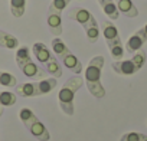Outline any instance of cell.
Masks as SVG:
<instances>
[{"mask_svg":"<svg viewBox=\"0 0 147 141\" xmlns=\"http://www.w3.org/2000/svg\"><path fill=\"white\" fill-rule=\"evenodd\" d=\"M104 63H105V59L104 56L98 55V56H94L87 69H85V84H87V88L90 91V94L95 98H104L105 97V89L101 84V74H102V68H104Z\"/></svg>","mask_w":147,"mask_h":141,"instance_id":"cell-1","label":"cell"},{"mask_svg":"<svg viewBox=\"0 0 147 141\" xmlns=\"http://www.w3.org/2000/svg\"><path fill=\"white\" fill-rule=\"evenodd\" d=\"M82 85H84V79L75 75L69 78L59 89L58 102H59L61 109L66 115H74V98H75V94L78 92V89H81Z\"/></svg>","mask_w":147,"mask_h":141,"instance_id":"cell-2","label":"cell"},{"mask_svg":"<svg viewBox=\"0 0 147 141\" xmlns=\"http://www.w3.org/2000/svg\"><path fill=\"white\" fill-rule=\"evenodd\" d=\"M16 63L19 66V69L23 72V75L26 78L30 79H45L46 78V70L42 69L40 66H38L30 56V50L28 46H22L18 49L16 52Z\"/></svg>","mask_w":147,"mask_h":141,"instance_id":"cell-3","label":"cell"},{"mask_svg":"<svg viewBox=\"0 0 147 141\" xmlns=\"http://www.w3.org/2000/svg\"><path fill=\"white\" fill-rule=\"evenodd\" d=\"M101 29H102L104 39H105V42L110 48L113 59L114 60H121L123 56H124V46H123V42H121L117 26L111 20H104L101 23Z\"/></svg>","mask_w":147,"mask_h":141,"instance_id":"cell-4","label":"cell"},{"mask_svg":"<svg viewBox=\"0 0 147 141\" xmlns=\"http://www.w3.org/2000/svg\"><path fill=\"white\" fill-rule=\"evenodd\" d=\"M146 59H147V55L144 50H138L134 53V56L131 59H127V60H114L113 62V70L118 75H124V77H130V75H134L136 72L144 66L146 63Z\"/></svg>","mask_w":147,"mask_h":141,"instance_id":"cell-5","label":"cell"},{"mask_svg":"<svg viewBox=\"0 0 147 141\" xmlns=\"http://www.w3.org/2000/svg\"><path fill=\"white\" fill-rule=\"evenodd\" d=\"M68 17L72 19V20H75V22H78L80 25H82L84 29H88L91 26L98 25L95 17L92 16V13L90 10L84 9V7H74V9H71Z\"/></svg>","mask_w":147,"mask_h":141,"instance_id":"cell-6","label":"cell"},{"mask_svg":"<svg viewBox=\"0 0 147 141\" xmlns=\"http://www.w3.org/2000/svg\"><path fill=\"white\" fill-rule=\"evenodd\" d=\"M25 127L29 130V132H30L36 140H39V141H49L51 134H49L48 128L39 121V118H38L36 115H35L29 122H26Z\"/></svg>","mask_w":147,"mask_h":141,"instance_id":"cell-7","label":"cell"},{"mask_svg":"<svg viewBox=\"0 0 147 141\" xmlns=\"http://www.w3.org/2000/svg\"><path fill=\"white\" fill-rule=\"evenodd\" d=\"M146 42H147V35H146L144 29L141 28V29H138L134 35L130 36V39H128L127 43H125V49H127L128 53H136V52H138V50L143 48V45H144Z\"/></svg>","mask_w":147,"mask_h":141,"instance_id":"cell-8","label":"cell"},{"mask_svg":"<svg viewBox=\"0 0 147 141\" xmlns=\"http://www.w3.org/2000/svg\"><path fill=\"white\" fill-rule=\"evenodd\" d=\"M32 52H33V55H35V58L42 63V65H46L55 55L48 49V46L45 45V43H42V42H36L35 45H33V48H32Z\"/></svg>","mask_w":147,"mask_h":141,"instance_id":"cell-9","label":"cell"},{"mask_svg":"<svg viewBox=\"0 0 147 141\" xmlns=\"http://www.w3.org/2000/svg\"><path fill=\"white\" fill-rule=\"evenodd\" d=\"M61 60H62V63H63V66H66L71 72H74L75 75H80L81 72H82V63H81V60L74 55L71 50L63 56V58H61Z\"/></svg>","mask_w":147,"mask_h":141,"instance_id":"cell-10","label":"cell"},{"mask_svg":"<svg viewBox=\"0 0 147 141\" xmlns=\"http://www.w3.org/2000/svg\"><path fill=\"white\" fill-rule=\"evenodd\" d=\"M46 23H48V28H49L51 33H52L55 38H59V36L62 35V15L48 13Z\"/></svg>","mask_w":147,"mask_h":141,"instance_id":"cell-11","label":"cell"},{"mask_svg":"<svg viewBox=\"0 0 147 141\" xmlns=\"http://www.w3.org/2000/svg\"><path fill=\"white\" fill-rule=\"evenodd\" d=\"M117 9L120 13H123L127 17H137L138 16V9L136 7V5L131 0H114Z\"/></svg>","mask_w":147,"mask_h":141,"instance_id":"cell-12","label":"cell"},{"mask_svg":"<svg viewBox=\"0 0 147 141\" xmlns=\"http://www.w3.org/2000/svg\"><path fill=\"white\" fill-rule=\"evenodd\" d=\"M16 94L23 97V98H32V97H39L38 95V84L36 82H28V84H20L16 85Z\"/></svg>","mask_w":147,"mask_h":141,"instance_id":"cell-13","label":"cell"},{"mask_svg":"<svg viewBox=\"0 0 147 141\" xmlns=\"http://www.w3.org/2000/svg\"><path fill=\"white\" fill-rule=\"evenodd\" d=\"M98 3L101 6V9L104 10V13L108 16L110 20H117L120 16V12L117 9V5L114 0H98Z\"/></svg>","mask_w":147,"mask_h":141,"instance_id":"cell-14","label":"cell"},{"mask_svg":"<svg viewBox=\"0 0 147 141\" xmlns=\"http://www.w3.org/2000/svg\"><path fill=\"white\" fill-rule=\"evenodd\" d=\"M38 84V95H45V94H49L51 91H53L58 85V81L56 78H45V79H40Z\"/></svg>","mask_w":147,"mask_h":141,"instance_id":"cell-15","label":"cell"},{"mask_svg":"<svg viewBox=\"0 0 147 141\" xmlns=\"http://www.w3.org/2000/svg\"><path fill=\"white\" fill-rule=\"evenodd\" d=\"M18 46H19V40L13 35H10L5 30H0V48L16 49Z\"/></svg>","mask_w":147,"mask_h":141,"instance_id":"cell-16","label":"cell"},{"mask_svg":"<svg viewBox=\"0 0 147 141\" xmlns=\"http://www.w3.org/2000/svg\"><path fill=\"white\" fill-rule=\"evenodd\" d=\"M45 70L48 74H51L53 78H61L62 77V66L59 65V62H58V58L56 56H53L46 65H45Z\"/></svg>","mask_w":147,"mask_h":141,"instance_id":"cell-17","label":"cell"},{"mask_svg":"<svg viewBox=\"0 0 147 141\" xmlns=\"http://www.w3.org/2000/svg\"><path fill=\"white\" fill-rule=\"evenodd\" d=\"M52 50H53V53H55V56L56 58H63L68 52H69V49H68V46L62 42V39H59V38H53L52 39Z\"/></svg>","mask_w":147,"mask_h":141,"instance_id":"cell-18","label":"cell"},{"mask_svg":"<svg viewBox=\"0 0 147 141\" xmlns=\"http://www.w3.org/2000/svg\"><path fill=\"white\" fill-rule=\"evenodd\" d=\"M26 10V0H10V12L15 17H22Z\"/></svg>","mask_w":147,"mask_h":141,"instance_id":"cell-19","label":"cell"},{"mask_svg":"<svg viewBox=\"0 0 147 141\" xmlns=\"http://www.w3.org/2000/svg\"><path fill=\"white\" fill-rule=\"evenodd\" d=\"M71 3V0H52V3L48 9V13H56V15H62V12L68 7V5Z\"/></svg>","mask_w":147,"mask_h":141,"instance_id":"cell-20","label":"cell"},{"mask_svg":"<svg viewBox=\"0 0 147 141\" xmlns=\"http://www.w3.org/2000/svg\"><path fill=\"white\" fill-rule=\"evenodd\" d=\"M0 85L5 87V88H15L18 85V79H16L15 75L0 70Z\"/></svg>","mask_w":147,"mask_h":141,"instance_id":"cell-21","label":"cell"},{"mask_svg":"<svg viewBox=\"0 0 147 141\" xmlns=\"http://www.w3.org/2000/svg\"><path fill=\"white\" fill-rule=\"evenodd\" d=\"M16 104V94L10 91L0 92V107H12Z\"/></svg>","mask_w":147,"mask_h":141,"instance_id":"cell-22","label":"cell"},{"mask_svg":"<svg viewBox=\"0 0 147 141\" xmlns=\"http://www.w3.org/2000/svg\"><path fill=\"white\" fill-rule=\"evenodd\" d=\"M120 141H147V135L146 134H141V132H136V131H131V132H125Z\"/></svg>","mask_w":147,"mask_h":141,"instance_id":"cell-23","label":"cell"},{"mask_svg":"<svg viewBox=\"0 0 147 141\" xmlns=\"http://www.w3.org/2000/svg\"><path fill=\"white\" fill-rule=\"evenodd\" d=\"M3 112H5V109H3V108H0V117L3 115Z\"/></svg>","mask_w":147,"mask_h":141,"instance_id":"cell-24","label":"cell"},{"mask_svg":"<svg viewBox=\"0 0 147 141\" xmlns=\"http://www.w3.org/2000/svg\"><path fill=\"white\" fill-rule=\"evenodd\" d=\"M143 29H144V32H146V35H147V25H146V26H144Z\"/></svg>","mask_w":147,"mask_h":141,"instance_id":"cell-25","label":"cell"}]
</instances>
